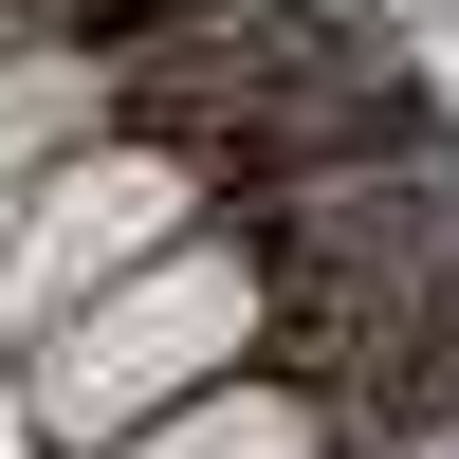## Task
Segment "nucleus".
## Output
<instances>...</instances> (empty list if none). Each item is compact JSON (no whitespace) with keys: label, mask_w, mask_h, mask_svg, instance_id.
<instances>
[{"label":"nucleus","mask_w":459,"mask_h":459,"mask_svg":"<svg viewBox=\"0 0 459 459\" xmlns=\"http://www.w3.org/2000/svg\"><path fill=\"white\" fill-rule=\"evenodd\" d=\"M203 203H221V184H203V147H184V129H147V110H110V129H92V147H56V166L19 184V221H0V331H37L56 294L129 276V257H166Z\"/></svg>","instance_id":"f03ea898"},{"label":"nucleus","mask_w":459,"mask_h":459,"mask_svg":"<svg viewBox=\"0 0 459 459\" xmlns=\"http://www.w3.org/2000/svg\"><path fill=\"white\" fill-rule=\"evenodd\" d=\"M110 459H350V404L313 386V350H257L221 386H166Z\"/></svg>","instance_id":"7ed1b4c3"},{"label":"nucleus","mask_w":459,"mask_h":459,"mask_svg":"<svg viewBox=\"0 0 459 459\" xmlns=\"http://www.w3.org/2000/svg\"><path fill=\"white\" fill-rule=\"evenodd\" d=\"M110 110H129V56H110V37H74V19H0V203H19L56 147H92Z\"/></svg>","instance_id":"20e7f679"},{"label":"nucleus","mask_w":459,"mask_h":459,"mask_svg":"<svg viewBox=\"0 0 459 459\" xmlns=\"http://www.w3.org/2000/svg\"><path fill=\"white\" fill-rule=\"evenodd\" d=\"M276 313H294L276 221H257V239L184 221L166 257H129V276H92V294H56V313H37V350H19V423L56 441V459H110L166 386L257 368V350H276Z\"/></svg>","instance_id":"f257e3e1"}]
</instances>
